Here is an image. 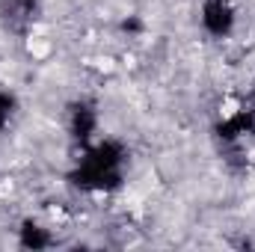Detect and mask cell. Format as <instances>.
Returning a JSON list of instances; mask_svg holds the SVG:
<instances>
[{
	"label": "cell",
	"instance_id": "obj_1",
	"mask_svg": "<svg viewBox=\"0 0 255 252\" xmlns=\"http://www.w3.org/2000/svg\"><path fill=\"white\" fill-rule=\"evenodd\" d=\"M128 145L116 136H98L80 148V160L71 172V184L92 196L116 193L125 184Z\"/></svg>",
	"mask_w": 255,
	"mask_h": 252
},
{
	"label": "cell",
	"instance_id": "obj_2",
	"mask_svg": "<svg viewBox=\"0 0 255 252\" xmlns=\"http://www.w3.org/2000/svg\"><path fill=\"white\" fill-rule=\"evenodd\" d=\"M196 24H199L202 36H208L211 42H226L235 36V30L241 24V12H238L235 0H199Z\"/></svg>",
	"mask_w": 255,
	"mask_h": 252
},
{
	"label": "cell",
	"instance_id": "obj_3",
	"mask_svg": "<svg viewBox=\"0 0 255 252\" xmlns=\"http://www.w3.org/2000/svg\"><path fill=\"white\" fill-rule=\"evenodd\" d=\"M65 127H68V136L83 148V145H89V142H95L101 133V116H98V107L92 104V101H86V98H80V101H74L71 107H68V113H65Z\"/></svg>",
	"mask_w": 255,
	"mask_h": 252
},
{
	"label": "cell",
	"instance_id": "obj_4",
	"mask_svg": "<svg viewBox=\"0 0 255 252\" xmlns=\"http://www.w3.org/2000/svg\"><path fill=\"white\" fill-rule=\"evenodd\" d=\"M15 232H18V247H24V250H48V247L57 244L54 229H48L45 223H39L33 217L21 220V226Z\"/></svg>",
	"mask_w": 255,
	"mask_h": 252
},
{
	"label": "cell",
	"instance_id": "obj_5",
	"mask_svg": "<svg viewBox=\"0 0 255 252\" xmlns=\"http://www.w3.org/2000/svg\"><path fill=\"white\" fill-rule=\"evenodd\" d=\"M18 113H21V101H18L15 89L0 86V133H6L9 127L15 125Z\"/></svg>",
	"mask_w": 255,
	"mask_h": 252
},
{
	"label": "cell",
	"instance_id": "obj_6",
	"mask_svg": "<svg viewBox=\"0 0 255 252\" xmlns=\"http://www.w3.org/2000/svg\"><path fill=\"white\" fill-rule=\"evenodd\" d=\"M21 3H33V0H21Z\"/></svg>",
	"mask_w": 255,
	"mask_h": 252
}]
</instances>
